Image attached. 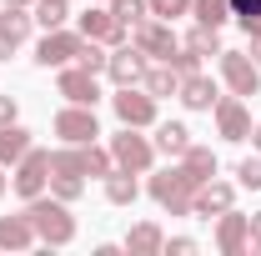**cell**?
Wrapping results in <instances>:
<instances>
[{
    "label": "cell",
    "instance_id": "obj_31",
    "mask_svg": "<svg viewBox=\"0 0 261 256\" xmlns=\"http://www.w3.org/2000/svg\"><path fill=\"white\" fill-rule=\"evenodd\" d=\"M231 20H236L246 35L261 31V0H231Z\"/></svg>",
    "mask_w": 261,
    "mask_h": 256
},
{
    "label": "cell",
    "instance_id": "obj_40",
    "mask_svg": "<svg viewBox=\"0 0 261 256\" xmlns=\"http://www.w3.org/2000/svg\"><path fill=\"white\" fill-rule=\"evenodd\" d=\"M251 251H261V211L251 216Z\"/></svg>",
    "mask_w": 261,
    "mask_h": 256
},
{
    "label": "cell",
    "instance_id": "obj_1",
    "mask_svg": "<svg viewBox=\"0 0 261 256\" xmlns=\"http://www.w3.org/2000/svg\"><path fill=\"white\" fill-rule=\"evenodd\" d=\"M25 216H31L40 246H70L75 241V216H70V201H61V196L40 191L35 201H25Z\"/></svg>",
    "mask_w": 261,
    "mask_h": 256
},
{
    "label": "cell",
    "instance_id": "obj_9",
    "mask_svg": "<svg viewBox=\"0 0 261 256\" xmlns=\"http://www.w3.org/2000/svg\"><path fill=\"white\" fill-rule=\"evenodd\" d=\"M111 111H116V121L121 126H156V96L151 91H141V86H116V96H111Z\"/></svg>",
    "mask_w": 261,
    "mask_h": 256
},
{
    "label": "cell",
    "instance_id": "obj_32",
    "mask_svg": "<svg viewBox=\"0 0 261 256\" xmlns=\"http://www.w3.org/2000/svg\"><path fill=\"white\" fill-rule=\"evenodd\" d=\"M111 15H116L121 25H141L151 10H146V0H111Z\"/></svg>",
    "mask_w": 261,
    "mask_h": 256
},
{
    "label": "cell",
    "instance_id": "obj_19",
    "mask_svg": "<svg viewBox=\"0 0 261 256\" xmlns=\"http://www.w3.org/2000/svg\"><path fill=\"white\" fill-rule=\"evenodd\" d=\"M161 246H166V231L156 221H136L126 231V251L130 256H161Z\"/></svg>",
    "mask_w": 261,
    "mask_h": 256
},
{
    "label": "cell",
    "instance_id": "obj_43",
    "mask_svg": "<svg viewBox=\"0 0 261 256\" xmlns=\"http://www.w3.org/2000/svg\"><path fill=\"white\" fill-rule=\"evenodd\" d=\"M5 186H10V181H5V166H0V196H5Z\"/></svg>",
    "mask_w": 261,
    "mask_h": 256
},
{
    "label": "cell",
    "instance_id": "obj_17",
    "mask_svg": "<svg viewBox=\"0 0 261 256\" xmlns=\"http://www.w3.org/2000/svg\"><path fill=\"white\" fill-rule=\"evenodd\" d=\"M176 96H181L186 111H211V106L221 100V91H216V81H211L206 70H196V75H181V91H176Z\"/></svg>",
    "mask_w": 261,
    "mask_h": 256
},
{
    "label": "cell",
    "instance_id": "obj_34",
    "mask_svg": "<svg viewBox=\"0 0 261 256\" xmlns=\"http://www.w3.org/2000/svg\"><path fill=\"white\" fill-rule=\"evenodd\" d=\"M236 186H246V191H261V156H246L236 166Z\"/></svg>",
    "mask_w": 261,
    "mask_h": 256
},
{
    "label": "cell",
    "instance_id": "obj_11",
    "mask_svg": "<svg viewBox=\"0 0 261 256\" xmlns=\"http://www.w3.org/2000/svg\"><path fill=\"white\" fill-rule=\"evenodd\" d=\"M211 116H216L221 141H251V106H246V96H221L211 106Z\"/></svg>",
    "mask_w": 261,
    "mask_h": 256
},
{
    "label": "cell",
    "instance_id": "obj_20",
    "mask_svg": "<svg viewBox=\"0 0 261 256\" xmlns=\"http://www.w3.org/2000/svg\"><path fill=\"white\" fill-rule=\"evenodd\" d=\"M151 146H156V156H176L181 161V151L191 146V131L181 126V121H156V141H151Z\"/></svg>",
    "mask_w": 261,
    "mask_h": 256
},
{
    "label": "cell",
    "instance_id": "obj_4",
    "mask_svg": "<svg viewBox=\"0 0 261 256\" xmlns=\"http://www.w3.org/2000/svg\"><path fill=\"white\" fill-rule=\"evenodd\" d=\"M111 156L121 171H136V176H151V166H156V146L141 136L136 126H121L111 136Z\"/></svg>",
    "mask_w": 261,
    "mask_h": 256
},
{
    "label": "cell",
    "instance_id": "obj_14",
    "mask_svg": "<svg viewBox=\"0 0 261 256\" xmlns=\"http://www.w3.org/2000/svg\"><path fill=\"white\" fill-rule=\"evenodd\" d=\"M56 91H61L65 100H75V106H96L100 100V86H96V75L86 70V65H61V75H56Z\"/></svg>",
    "mask_w": 261,
    "mask_h": 256
},
{
    "label": "cell",
    "instance_id": "obj_16",
    "mask_svg": "<svg viewBox=\"0 0 261 256\" xmlns=\"http://www.w3.org/2000/svg\"><path fill=\"white\" fill-rule=\"evenodd\" d=\"M31 25H35L31 10H15V5H5V10H0V61H10V56L25 45Z\"/></svg>",
    "mask_w": 261,
    "mask_h": 256
},
{
    "label": "cell",
    "instance_id": "obj_18",
    "mask_svg": "<svg viewBox=\"0 0 261 256\" xmlns=\"http://www.w3.org/2000/svg\"><path fill=\"white\" fill-rule=\"evenodd\" d=\"M35 241V226H31V216L20 211V216H0V251H31Z\"/></svg>",
    "mask_w": 261,
    "mask_h": 256
},
{
    "label": "cell",
    "instance_id": "obj_33",
    "mask_svg": "<svg viewBox=\"0 0 261 256\" xmlns=\"http://www.w3.org/2000/svg\"><path fill=\"white\" fill-rule=\"evenodd\" d=\"M146 10L156 20H176V15H191V0H146Z\"/></svg>",
    "mask_w": 261,
    "mask_h": 256
},
{
    "label": "cell",
    "instance_id": "obj_21",
    "mask_svg": "<svg viewBox=\"0 0 261 256\" xmlns=\"http://www.w3.org/2000/svg\"><path fill=\"white\" fill-rule=\"evenodd\" d=\"M31 131L20 126V121H10V126H0V166H15V161L31 151Z\"/></svg>",
    "mask_w": 261,
    "mask_h": 256
},
{
    "label": "cell",
    "instance_id": "obj_15",
    "mask_svg": "<svg viewBox=\"0 0 261 256\" xmlns=\"http://www.w3.org/2000/svg\"><path fill=\"white\" fill-rule=\"evenodd\" d=\"M146 56H141V50H136V45H116V50H111V61H106V75H111V86H141V75H146Z\"/></svg>",
    "mask_w": 261,
    "mask_h": 256
},
{
    "label": "cell",
    "instance_id": "obj_25",
    "mask_svg": "<svg viewBox=\"0 0 261 256\" xmlns=\"http://www.w3.org/2000/svg\"><path fill=\"white\" fill-rule=\"evenodd\" d=\"M181 166H186V171H191L196 181H211V176H216V151H211V146H186V151H181Z\"/></svg>",
    "mask_w": 261,
    "mask_h": 256
},
{
    "label": "cell",
    "instance_id": "obj_38",
    "mask_svg": "<svg viewBox=\"0 0 261 256\" xmlns=\"http://www.w3.org/2000/svg\"><path fill=\"white\" fill-rule=\"evenodd\" d=\"M20 116V106H15V96H0V126H10Z\"/></svg>",
    "mask_w": 261,
    "mask_h": 256
},
{
    "label": "cell",
    "instance_id": "obj_5",
    "mask_svg": "<svg viewBox=\"0 0 261 256\" xmlns=\"http://www.w3.org/2000/svg\"><path fill=\"white\" fill-rule=\"evenodd\" d=\"M75 31L86 35V40H100V45H126L130 40V25H121L116 15H111V5H100V0H91L81 15H75Z\"/></svg>",
    "mask_w": 261,
    "mask_h": 256
},
{
    "label": "cell",
    "instance_id": "obj_30",
    "mask_svg": "<svg viewBox=\"0 0 261 256\" xmlns=\"http://www.w3.org/2000/svg\"><path fill=\"white\" fill-rule=\"evenodd\" d=\"M50 176H86L81 171V146H65L61 141V151H50Z\"/></svg>",
    "mask_w": 261,
    "mask_h": 256
},
{
    "label": "cell",
    "instance_id": "obj_39",
    "mask_svg": "<svg viewBox=\"0 0 261 256\" xmlns=\"http://www.w3.org/2000/svg\"><path fill=\"white\" fill-rule=\"evenodd\" d=\"M246 56L261 65V31H251V35H246Z\"/></svg>",
    "mask_w": 261,
    "mask_h": 256
},
{
    "label": "cell",
    "instance_id": "obj_37",
    "mask_svg": "<svg viewBox=\"0 0 261 256\" xmlns=\"http://www.w3.org/2000/svg\"><path fill=\"white\" fill-rule=\"evenodd\" d=\"M161 251H171V256H196V251H201V241H196V236H171Z\"/></svg>",
    "mask_w": 261,
    "mask_h": 256
},
{
    "label": "cell",
    "instance_id": "obj_13",
    "mask_svg": "<svg viewBox=\"0 0 261 256\" xmlns=\"http://www.w3.org/2000/svg\"><path fill=\"white\" fill-rule=\"evenodd\" d=\"M236 206V186L231 181H201L196 186V196H191V216H201V221H211V216H221V211H231Z\"/></svg>",
    "mask_w": 261,
    "mask_h": 256
},
{
    "label": "cell",
    "instance_id": "obj_23",
    "mask_svg": "<svg viewBox=\"0 0 261 256\" xmlns=\"http://www.w3.org/2000/svg\"><path fill=\"white\" fill-rule=\"evenodd\" d=\"M136 196H141V181H136V171H121V166H116V171L106 176V201H111V206H130Z\"/></svg>",
    "mask_w": 261,
    "mask_h": 256
},
{
    "label": "cell",
    "instance_id": "obj_36",
    "mask_svg": "<svg viewBox=\"0 0 261 256\" xmlns=\"http://www.w3.org/2000/svg\"><path fill=\"white\" fill-rule=\"evenodd\" d=\"M171 70H176V75H196V70H201V56H196V50H186V45H181V50H171Z\"/></svg>",
    "mask_w": 261,
    "mask_h": 256
},
{
    "label": "cell",
    "instance_id": "obj_26",
    "mask_svg": "<svg viewBox=\"0 0 261 256\" xmlns=\"http://www.w3.org/2000/svg\"><path fill=\"white\" fill-rule=\"evenodd\" d=\"M191 15H196V25L221 31V25L231 20V0H191Z\"/></svg>",
    "mask_w": 261,
    "mask_h": 256
},
{
    "label": "cell",
    "instance_id": "obj_10",
    "mask_svg": "<svg viewBox=\"0 0 261 256\" xmlns=\"http://www.w3.org/2000/svg\"><path fill=\"white\" fill-rule=\"evenodd\" d=\"M81 40H86V35L70 31V25H61V31H45V35H40V45H35V65H45V70H61V65H70L75 56H81Z\"/></svg>",
    "mask_w": 261,
    "mask_h": 256
},
{
    "label": "cell",
    "instance_id": "obj_12",
    "mask_svg": "<svg viewBox=\"0 0 261 256\" xmlns=\"http://www.w3.org/2000/svg\"><path fill=\"white\" fill-rule=\"evenodd\" d=\"M216 251L221 256H246L251 251V216H241L236 206L216 216Z\"/></svg>",
    "mask_w": 261,
    "mask_h": 256
},
{
    "label": "cell",
    "instance_id": "obj_28",
    "mask_svg": "<svg viewBox=\"0 0 261 256\" xmlns=\"http://www.w3.org/2000/svg\"><path fill=\"white\" fill-rule=\"evenodd\" d=\"M181 45H186V50H196L201 61H206V56H221V31H211V25H196V31L186 35Z\"/></svg>",
    "mask_w": 261,
    "mask_h": 256
},
{
    "label": "cell",
    "instance_id": "obj_41",
    "mask_svg": "<svg viewBox=\"0 0 261 256\" xmlns=\"http://www.w3.org/2000/svg\"><path fill=\"white\" fill-rule=\"evenodd\" d=\"M251 146L261 151V121H251Z\"/></svg>",
    "mask_w": 261,
    "mask_h": 256
},
{
    "label": "cell",
    "instance_id": "obj_29",
    "mask_svg": "<svg viewBox=\"0 0 261 256\" xmlns=\"http://www.w3.org/2000/svg\"><path fill=\"white\" fill-rule=\"evenodd\" d=\"M106 61H111V45H100V40H81V56H75V65H86L91 75H106Z\"/></svg>",
    "mask_w": 261,
    "mask_h": 256
},
{
    "label": "cell",
    "instance_id": "obj_7",
    "mask_svg": "<svg viewBox=\"0 0 261 256\" xmlns=\"http://www.w3.org/2000/svg\"><path fill=\"white\" fill-rule=\"evenodd\" d=\"M216 70H221L231 96H261V65L246 50H221L216 56Z\"/></svg>",
    "mask_w": 261,
    "mask_h": 256
},
{
    "label": "cell",
    "instance_id": "obj_8",
    "mask_svg": "<svg viewBox=\"0 0 261 256\" xmlns=\"http://www.w3.org/2000/svg\"><path fill=\"white\" fill-rule=\"evenodd\" d=\"M130 45H136L146 61H171V50H181L171 20H156V15H146L141 25H130Z\"/></svg>",
    "mask_w": 261,
    "mask_h": 256
},
{
    "label": "cell",
    "instance_id": "obj_3",
    "mask_svg": "<svg viewBox=\"0 0 261 256\" xmlns=\"http://www.w3.org/2000/svg\"><path fill=\"white\" fill-rule=\"evenodd\" d=\"M50 186V151H40V146H31L25 156L10 166V191L20 196V201H35V196Z\"/></svg>",
    "mask_w": 261,
    "mask_h": 256
},
{
    "label": "cell",
    "instance_id": "obj_42",
    "mask_svg": "<svg viewBox=\"0 0 261 256\" xmlns=\"http://www.w3.org/2000/svg\"><path fill=\"white\" fill-rule=\"evenodd\" d=\"M0 5H15V10H31L35 0H0Z\"/></svg>",
    "mask_w": 261,
    "mask_h": 256
},
{
    "label": "cell",
    "instance_id": "obj_2",
    "mask_svg": "<svg viewBox=\"0 0 261 256\" xmlns=\"http://www.w3.org/2000/svg\"><path fill=\"white\" fill-rule=\"evenodd\" d=\"M196 181L191 171L176 161V166H166V171H156L151 181H146V191H151V201L161 206L166 216H191V196H196Z\"/></svg>",
    "mask_w": 261,
    "mask_h": 256
},
{
    "label": "cell",
    "instance_id": "obj_22",
    "mask_svg": "<svg viewBox=\"0 0 261 256\" xmlns=\"http://www.w3.org/2000/svg\"><path fill=\"white\" fill-rule=\"evenodd\" d=\"M81 171H86L91 181H106V176L116 171V156H111V146H96V141H86V146H81Z\"/></svg>",
    "mask_w": 261,
    "mask_h": 256
},
{
    "label": "cell",
    "instance_id": "obj_35",
    "mask_svg": "<svg viewBox=\"0 0 261 256\" xmlns=\"http://www.w3.org/2000/svg\"><path fill=\"white\" fill-rule=\"evenodd\" d=\"M81 191H86V176H50V196H61V201H75Z\"/></svg>",
    "mask_w": 261,
    "mask_h": 256
},
{
    "label": "cell",
    "instance_id": "obj_24",
    "mask_svg": "<svg viewBox=\"0 0 261 256\" xmlns=\"http://www.w3.org/2000/svg\"><path fill=\"white\" fill-rule=\"evenodd\" d=\"M141 91H151V96L161 100V96H176V91H181V75H176V70H171V65H146V75H141Z\"/></svg>",
    "mask_w": 261,
    "mask_h": 256
},
{
    "label": "cell",
    "instance_id": "obj_6",
    "mask_svg": "<svg viewBox=\"0 0 261 256\" xmlns=\"http://www.w3.org/2000/svg\"><path fill=\"white\" fill-rule=\"evenodd\" d=\"M50 131L61 136L65 146H86V141H96V136H100L96 106H75V100H65L61 111H56V121H50Z\"/></svg>",
    "mask_w": 261,
    "mask_h": 256
},
{
    "label": "cell",
    "instance_id": "obj_27",
    "mask_svg": "<svg viewBox=\"0 0 261 256\" xmlns=\"http://www.w3.org/2000/svg\"><path fill=\"white\" fill-rule=\"evenodd\" d=\"M31 15H35V25H45V31H61L65 20H70V5H65V0H35Z\"/></svg>",
    "mask_w": 261,
    "mask_h": 256
}]
</instances>
